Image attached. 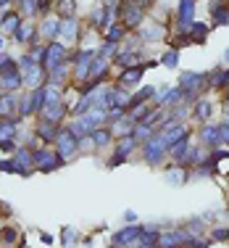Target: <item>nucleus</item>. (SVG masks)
I'll return each instance as SVG.
<instances>
[{
    "label": "nucleus",
    "mask_w": 229,
    "mask_h": 248,
    "mask_svg": "<svg viewBox=\"0 0 229 248\" xmlns=\"http://www.w3.org/2000/svg\"><path fill=\"white\" fill-rule=\"evenodd\" d=\"M163 148H169L166 140H163V135H153L148 140V145H145V158H148V164H158L163 156Z\"/></svg>",
    "instance_id": "3"
},
{
    "label": "nucleus",
    "mask_w": 229,
    "mask_h": 248,
    "mask_svg": "<svg viewBox=\"0 0 229 248\" xmlns=\"http://www.w3.org/2000/svg\"><path fill=\"white\" fill-rule=\"evenodd\" d=\"M121 16H124V24H127V27H137V21L143 19L140 8H134V5H127V8L121 11Z\"/></svg>",
    "instance_id": "12"
},
{
    "label": "nucleus",
    "mask_w": 229,
    "mask_h": 248,
    "mask_svg": "<svg viewBox=\"0 0 229 248\" xmlns=\"http://www.w3.org/2000/svg\"><path fill=\"white\" fill-rule=\"evenodd\" d=\"M21 27V19H19V14H8V16H3V29L5 32H14L16 34V29Z\"/></svg>",
    "instance_id": "19"
},
{
    "label": "nucleus",
    "mask_w": 229,
    "mask_h": 248,
    "mask_svg": "<svg viewBox=\"0 0 229 248\" xmlns=\"http://www.w3.org/2000/svg\"><path fill=\"white\" fill-rule=\"evenodd\" d=\"M124 219H127V222H134V219H137V214H134V211H127Z\"/></svg>",
    "instance_id": "34"
},
{
    "label": "nucleus",
    "mask_w": 229,
    "mask_h": 248,
    "mask_svg": "<svg viewBox=\"0 0 229 248\" xmlns=\"http://www.w3.org/2000/svg\"><path fill=\"white\" fill-rule=\"evenodd\" d=\"M211 16H214V24H229V5H221V0H214L211 5Z\"/></svg>",
    "instance_id": "7"
},
{
    "label": "nucleus",
    "mask_w": 229,
    "mask_h": 248,
    "mask_svg": "<svg viewBox=\"0 0 229 248\" xmlns=\"http://www.w3.org/2000/svg\"><path fill=\"white\" fill-rule=\"evenodd\" d=\"M134 145H137V140H134V135H127V140H121V143H119V148H116V151H119L121 156H129Z\"/></svg>",
    "instance_id": "24"
},
{
    "label": "nucleus",
    "mask_w": 229,
    "mask_h": 248,
    "mask_svg": "<svg viewBox=\"0 0 229 248\" xmlns=\"http://www.w3.org/2000/svg\"><path fill=\"white\" fill-rule=\"evenodd\" d=\"M58 34H61L63 40H74L76 37V21L72 16H66V19L61 21V29H58Z\"/></svg>",
    "instance_id": "11"
},
{
    "label": "nucleus",
    "mask_w": 229,
    "mask_h": 248,
    "mask_svg": "<svg viewBox=\"0 0 229 248\" xmlns=\"http://www.w3.org/2000/svg\"><path fill=\"white\" fill-rule=\"evenodd\" d=\"M227 119H229V103H227Z\"/></svg>",
    "instance_id": "36"
},
{
    "label": "nucleus",
    "mask_w": 229,
    "mask_h": 248,
    "mask_svg": "<svg viewBox=\"0 0 229 248\" xmlns=\"http://www.w3.org/2000/svg\"><path fill=\"white\" fill-rule=\"evenodd\" d=\"M179 21H182V32H190L192 27V14H195V0H179Z\"/></svg>",
    "instance_id": "4"
},
{
    "label": "nucleus",
    "mask_w": 229,
    "mask_h": 248,
    "mask_svg": "<svg viewBox=\"0 0 229 248\" xmlns=\"http://www.w3.org/2000/svg\"><path fill=\"white\" fill-rule=\"evenodd\" d=\"M37 135H43V140H56L58 138L56 124L48 122V119H43V122H40V127H37Z\"/></svg>",
    "instance_id": "14"
},
{
    "label": "nucleus",
    "mask_w": 229,
    "mask_h": 248,
    "mask_svg": "<svg viewBox=\"0 0 229 248\" xmlns=\"http://www.w3.org/2000/svg\"><path fill=\"white\" fill-rule=\"evenodd\" d=\"M158 238H161V235L153 232V230H140V238L134 240V243L137 246H158Z\"/></svg>",
    "instance_id": "15"
},
{
    "label": "nucleus",
    "mask_w": 229,
    "mask_h": 248,
    "mask_svg": "<svg viewBox=\"0 0 229 248\" xmlns=\"http://www.w3.org/2000/svg\"><path fill=\"white\" fill-rule=\"evenodd\" d=\"M195 116H198L200 122H205V119L211 116V103H208V100H198V111H195Z\"/></svg>",
    "instance_id": "26"
},
{
    "label": "nucleus",
    "mask_w": 229,
    "mask_h": 248,
    "mask_svg": "<svg viewBox=\"0 0 229 248\" xmlns=\"http://www.w3.org/2000/svg\"><path fill=\"white\" fill-rule=\"evenodd\" d=\"M58 156L66 161V158H72L74 153H76V148H79V140L72 135V129H58Z\"/></svg>",
    "instance_id": "1"
},
{
    "label": "nucleus",
    "mask_w": 229,
    "mask_h": 248,
    "mask_svg": "<svg viewBox=\"0 0 229 248\" xmlns=\"http://www.w3.org/2000/svg\"><path fill=\"white\" fill-rule=\"evenodd\" d=\"M3 243H16V232H14V230H5V232H3Z\"/></svg>",
    "instance_id": "32"
},
{
    "label": "nucleus",
    "mask_w": 229,
    "mask_h": 248,
    "mask_svg": "<svg viewBox=\"0 0 229 248\" xmlns=\"http://www.w3.org/2000/svg\"><path fill=\"white\" fill-rule=\"evenodd\" d=\"M132 116H127V119H121L119 116V122L114 124V127H111V132H114V138H121V135H132L134 129H132Z\"/></svg>",
    "instance_id": "9"
},
{
    "label": "nucleus",
    "mask_w": 229,
    "mask_h": 248,
    "mask_svg": "<svg viewBox=\"0 0 229 248\" xmlns=\"http://www.w3.org/2000/svg\"><path fill=\"white\" fill-rule=\"evenodd\" d=\"M224 61H227V63H229V48H227V50H224Z\"/></svg>",
    "instance_id": "35"
},
{
    "label": "nucleus",
    "mask_w": 229,
    "mask_h": 248,
    "mask_svg": "<svg viewBox=\"0 0 229 248\" xmlns=\"http://www.w3.org/2000/svg\"><path fill=\"white\" fill-rule=\"evenodd\" d=\"M3 90H5V87H3V82H0V93H3Z\"/></svg>",
    "instance_id": "38"
},
{
    "label": "nucleus",
    "mask_w": 229,
    "mask_h": 248,
    "mask_svg": "<svg viewBox=\"0 0 229 248\" xmlns=\"http://www.w3.org/2000/svg\"><path fill=\"white\" fill-rule=\"evenodd\" d=\"M119 37H124V27H114V29L108 32V43H116Z\"/></svg>",
    "instance_id": "30"
},
{
    "label": "nucleus",
    "mask_w": 229,
    "mask_h": 248,
    "mask_svg": "<svg viewBox=\"0 0 229 248\" xmlns=\"http://www.w3.org/2000/svg\"><path fill=\"white\" fill-rule=\"evenodd\" d=\"M132 135H134V140H137V143H143V140H150L153 138V127H150L148 122H140L137 127H134Z\"/></svg>",
    "instance_id": "16"
},
{
    "label": "nucleus",
    "mask_w": 229,
    "mask_h": 248,
    "mask_svg": "<svg viewBox=\"0 0 229 248\" xmlns=\"http://www.w3.org/2000/svg\"><path fill=\"white\" fill-rule=\"evenodd\" d=\"M229 238V230H216L214 232V240H227Z\"/></svg>",
    "instance_id": "33"
},
{
    "label": "nucleus",
    "mask_w": 229,
    "mask_h": 248,
    "mask_svg": "<svg viewBox=\"0 0 229 248\" xmlns=\"http://www.w3.org/2000/svg\"><path fill=\"white\" fill-rule=\"evenodd\" d=\"M161 63H166V66H177V63H179V53H177V48L169 50V53H163Z\"/></svg>",
    "instance_id": "28"
},
{
    "label": "nucleus",
    "mask_w": 229,
    "mask_h": 248,
    "mask_svg": "<svg viewBox=\"0 0 229 248\" xmlns=\"http://www.w3.org/2000/svg\"><path fill=\"white\" fill-rule=\"evenodd\" d=\"M58 164H63V158L58 156V151L53 153L50 148H40L34 153V167H40V172H53Z\"/></svg>",
    "instance_id": "2"
},
{
    "label": "nucleus",
    "mask_w": 229,
    "mask_h": 248,
    "mask_svg": "<svg viewBox=\"0 0 229 248\" xmlns=\"http://www.w3.org/2000/svg\"><path fill=\"white\" fill-rule=\"evenodd\" d=\"M137 235H140V230L137 227H127V230H121L119 235H116L114 238V246H121V243H134V240H137Z\"/></svg>",
    "instance_id": "10"
},
{
    "label": "nucleus",
    "mask_w": 229,
    "mask_h": 248,
    "mask_svg": "<svg viewBox=\"0 0 229 248\" xmlns=\"http://www.w3.org/2000/svg\"><path fill=\"white\" fill-rule=\"evenodd\" d=\"M166 177H169V182H174V185H179V182H185V180H187V172H185V169H179V167H177V169H169V174H166Z\"/></svg>",
    "instance_id": "27"
},
{
    "label": "nucleus",
    "mask_w": 229,
    "mask_h": 248,
    "mask_svg": "<svg viewBox=\"0 0 229 248\" xmlns=\"http://www.w3.org/2000/svg\"><path fill=\"white\" fill-rule=\"evenodd\" d=\"M219 140H224V143L229 140V122H227V124H221V127H219Z\"/></svg>",
    "instance_id": "31"
},
{
    "label": "nucleus",
    "mask_w": 229,
    "mask_h": 248,
    "mask_svg": "<svg viewBox=\"0 0 229 248\" xmlns=\"http://www.w3.org/2000/svg\"><path fill=\"white\" fill-rule=\"evenodd\" d=\"M29 58L37 63H43L45 66V58H48V45H40V48H32V53H29Z\"/></svg>",
    "instance_id": "25"
},
{
    "label": "nucleus",
    "mask_w": 229,
    "mask_h": 248,
    "mask_svg": "<svg viewBox=\"0 0 229 248\" xmlns=\"http://www.w3.org/2000/svg\"><path fill=\"white\" fill-rule=\"evenodd\" d=\"M32 34H34V24H21L19 29H16L14 37H16V43L24 45V43H29V40H32Z\"/></svg>",
    "instance_id": "18"
},
{
    "label": "nucleus",
    "mask_w": 229,
    "mask_h": 248,
    "mask_svg": "<svg viewBox=\"0 0 229 248\" xmlns=\"http://www.w3.org/2000/svg\"><path fill=\"white\" fill-rule=\"evenodd\" d=\"M0 82H3V87H5V90H16V87H21L24 77H21V74H19V69H16V72L0 74Z\"/></svg>",
    "instance_id": "8"
},
{
    "label": "nucleus",
    "mask_w": 229,
    "mask_h": 248,
    "mask_svg": "<svg viewBox=\"0 0 229 248\" xmlns=\"http://www.w3.org/2000/svg\"><path fill=\"white\" fill-rule=\"evenodd\" d=\"M111 138H114V132H111V129H95V132H92V140H95V145H108Z\"/></svg>",
    "instance_id": "23"
},
{
    "label": "nucleus",
    "mask_w": 229,
    "mask_h": 248,
    "mask_svg": "<svg viewBox=\"0 0 229 248\" xmlns=\"http://www.w3.org/2000/svg\"><path fill=\"white\" fill-rule=\"evenodd\" d=\"M145 66H134V69H127L124 74H121V85H137L140 77H143Z\"/></svg>",
    "instance_id": "13"
},
{
    "label": "nucleus",
    "mask_w": 229,
    "mask_h": 248,
    "mask_svg": "<svg viewBox=\"0 0 229 248\" xmlns=\"http://www.w3.org/2000/svg\"><path fill=\"white\" fill-rule=\"evenodd\" d=\"M205 34H208V24H195V21H192V27H190V32H187V37L195 40V43H203Z\"/></svg>",
    "instance_id": "17"
},
{
    "label": "nucleus",
    "mask_w": 229,
    "mask_h": 248,
    "mask_svg": "<svg viewBox=\"0 0 229 248\" xmlns=\"http://www.w3.org/2000/svg\"><path fill=\"white\" fill-rule=\"evenodd\" d=\"M0 50H3V37H0Z\"/></svg>",
    "instance_id": "37"
},
{
    "label": "nucleus",
    "mask_w": 229,
    "mask_h": 248,
    "mask_svg": "<svg viewBox=\"0 0 229 248\" xmlns=\"http://www.w3.org/2000/svg\"><path fill=\"white\" fill-rule=\"evenodd\" d=\"M63 114H66V106H63V103H50V106H45V108H43V119H48L53 124L61 122Z\"/></svg>",
    "instance_id": "6"
},
{
    "label": "nucleus",
    "mask_w": 229,
    "mask_h": 248,
    "mask_svg": "<svg viewBox=\"0 0 229 248\" xmlns=\"http://www.w3.org/2000/svg\"><path fill=\"white\" fill-rule=\"evenodd\" d=\"M58 29H61V21L48 19V21L43 24V29H40V34H45V37H56V34H58Z\"/></svg>",
    "instance_id": "20"
},
{
    "label": "nucleus",
    "mask_w": 229,
    "mask_h": 248,
    "mask_svg": "<svg viewBox=\"0 0 229 248\" xmlns=\"http://www.w3.org/2000/svg\"><path fill=\"white\" fill-rule=\"evenodd\" d=\"M8 72H16V66H14V61L3 53V56H0V74H8Z\"/></svg>",
    "instance_id": "29"
},
{
    "label": "nucleus",
    "mask_w": 229,
    "mask_h": 248,
    "mask_svg": "<svg viewBox=\"0 0 229 248\" xmlns=\"http://www.w3.org/2000/svg\"><path fill=\"white\" fill-rule=\"evenodd\" d=\"M63 53H66V50H63V45H61V43H53V45H48V58H45V69H48V72H50L53 66H61Z\"/></svg>",
    "instance_id": "5"
},
{
    "label": "nucleus",
    "mask_w": 229,
    "mask_h": 248,
    "mask_svg": "<svg viewBox=\"0 0 229 248\" xmlns=\"http://www.w3.org/2000/svg\"><path fill=\"white\" fill-rule=\"evenodd\" d=\"M14 108H16V100H14V95L0 98V116H11V114H14Z\"/></svg>",
    "instance_id": "22"
},
{
    "label": "nucleus",
    "mask_w": 229,
    "mask_h": 248,
    "mask_svg": "<svg viewBox=\"0 0 229 248\" xmlns=\"http://www.w3.org/2000/svg\"><path fill=\"white\" fill-rule=\"evenodd\" d=\"M200 138L205 140V143L216 145V143H219V127H208V124H205L203 132H200Z\"/></svg>",
    "instance_id": "21"
}]
</instances>
